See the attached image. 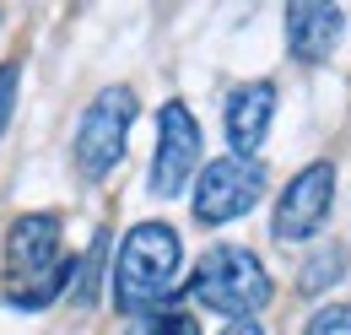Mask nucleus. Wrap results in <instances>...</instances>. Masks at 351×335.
I'll return each instance as SVG.
<instances>
[{
    "instance_id": "f257e3e1",
    "label": "nucleus",
    "mask_w": 351,
    "mask_h": 335,
    "mask_svg": "<svg viewBox=\"0 0 351 335\" xmlns=\"http://www.w3.org/2000/svg\"><path fill=\"white\" fill-rule=\"evenodd\" d=\"M178 287V233L168 222H135L114 259V308L152 319Z\"/></svg>"
},
{
    "instance_id": "f03ea898",
    "label": "nucleus",
    "mask_w": 351,
    "mask_h": 335,
    "mask_svg": "<svg viewBox=\"0 0 351 335\" xmlns=\"http://www.w3.org/2000/svg\"><path fill=\"white\" fill-rule=\"evenodd\" d=\"M76 259L60 254V216L54 211H33L16 216L5 233V297L16 308H44L60 297V287H71Z\"/></svg>"
},
{
    "instance_id": "7ed1b4c3",
    "label": "nucleus",
    "mask_w": 351,
    "mask_h": 335,
    "mask_svg": "<svg viewBox=\"0 0 351 335\" xmlns=\"http://www.w3.org/2000/svg\"><path fill=\"white\" fill-rule=\"evenodd\" d=\"M189 297H195L200 308L227 314V319L238 325V319L260 314L265 303H270V276H265V265L249 249L221 244V249H211L200 259V270L189 276Z\"/></svg>"
},
{
    "instance_id": "20e7f679",
    "label": "nucleus",
    "mask_w": 351,
    "mask_h": 335,
    "mask_svg": "<svg viewBox=\"0 0 351 335\" xmlns=\"http://www.w3.org/2000/svg\"><path fill=\"white\" fill-rule=\"evenodd\" d=\"M135 125V92L130 86H108L92 97V108L82 114V130H76V168L87 178H103L114 173V163L125 157V135Z\"/></svg>"
},
{
    "instance_id": "39448f33",
    "label": "nucleus",
    "mask_w": 351,
    "mask_h": 335,
    "mask_svg": "<svg viewBox=\"0 0 351 335\" xmlns=\"http://www.w3.org/2000/svg\"><path fill=\"white\" fill-rule=\"evenodd\" d=\"M265 195V168L254 157H221V163H206L200 168V189H195V222L217 227V222H232L243 211H254Z\"/></svg>"
},
{
    "instance_id": "423d86ee",
    "label": "nucleus",
    "mask_w": 351,
    "mask_h": 335,
    "mask_svg": "<svg viewBox=\"0 0 351 335\" xmlns=\"http://www.w3.org/2000/svg\"><path fill=\"white\" fill-rule=\"evenodd\" d=\"M330 206H335V168L308 163L303 173L287 184L281 206H276V222H270L276 244H303V238H313V233L330 222Z\"/></svg>"
},
{
    "instance_id": "0eeeda50",
    "label": "nucleus",
    "mask_w": 351,
    "mask_h": 335,
    "mask_svg": "<svg viewBox=\"0 0 351 335\" xmlns=\"http://www.w3.org/2000/svg\"><path fill=\"white\" fill-rule=\"evenodd\" d=\"M200 119L184 103H162V125H157V157H152V189L157 195H184V184L200 168Z\"/></svg>"
},
{
    "instance_id": "6e6552de",
    "label": "nucleus",
    "mask_w": 351,
    "mask_h": 335,
    "mask_svg": "<svg viewBox=\"0 0 351 335\" xmlns=\"http://www.w3.org/2000/svg\"><path fill=\"white\" fill-rule=\"evenodd\" d=\"M341 33H346L341 5H324V0H298V5H287V43H292V54H298L303 65L330 60V49L341 43Z\"/></svg>"
},
{
    "instance_id": "1a4fd4ad",
    "label": "nucleus",
    "mask_w": 351,
    "mask_h": 335,
    "mask_svg": "<svg viewBox=\"0 0 351 335\" xmlns=\"http://www.w3.org/2000/svg\"><path fill=\"white\" fill-rule=\"evenodd\" d=\"M276 114V86L270 82H249L227 97V141H232V157H254L270 130Z\"/></svg>"
},
{
    "instance_id": "9d476101",
    "label": "nucleus",
    "mask_w": 351,
    "mask_h": 335,
    "mask_svg": "<svg viewBox=\"0 0 351 335\" xmlns=\"http://www.w3.org/2000/svg\"><path fill=\"white\" fill-rule=\"evenodd\" d=\"M308 335H351V303H330L308 319Z\"/></svg>"
},
{
    "instance_id": "9b49d317",
    "label": "nucleus",
    "mask_w": 351,
    "mask_h": 335,
    "mask_svg": "<svg viewBox=\"0 0 351 335\" xmlns=\"http://www.w3.org/2000/svg\"><path fill=\"white\" fill-rule=\"evenodd\" d=\"M135 335H200L189 314H157V319H141Z\"/></svg>"
},
{
    "instance_id": "f8f14e48",
    "label": "nucleus",
    "mask_w": 351,
    "mask_h": 335,
    "mask_svg": "<svg viewBox=\"0 0 351 335\" xmlns=\"http://www.w3.org/2000/svg\"><path fill=\"white\" fill-rule=\"evenodd\" d=\"M335 276H341V249H324V254H313V265H308L303 287L313 292V287H324V281H335Z\"/></svg>"
},
{
    "instance_id": "ddd939ff",
    "label": "nucleus",
    "mask_w": 351,
    "mask_h": 335,
    "mask_svg": "<svg viewBox=\"0 0 351 335\" xmlns=\"http://www.w3.org/2000/svg\"><path fill=\"white\" fill-rule=\"evenodd\" d=\"M16 76H22V65H0V130H5L11 103H16Z\"/></svg>"
},
{
    "instance_id": "4468645a",
    "label": "nucleus",
    "mask_w": 351,
    "mask_h": 335,
    "mask_svg": "<svg viewBox=\"0 0 351 335\" xmlns=\"http://www.w3.org/2000/svg\"><path fill=\"white\" fill-rule=\"evenodd\" d=\"M221 335H260V325H254V319H238V325H227Z\"/></svg>"
}]
</instances>
